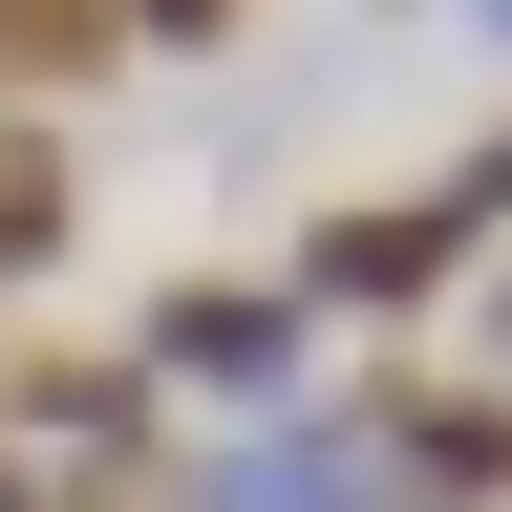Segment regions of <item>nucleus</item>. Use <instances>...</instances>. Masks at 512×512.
Listing matches in <instances>:
<instances>
[{
    "label": "nucleus",
    "mask_w": 512,
    "mask_h": 512,
    "mask_svg": "<svg viewBox=\"0 0 512 512\" xmlns=\"http://www.w3.org/2000/svg\"><path fill=\"white\" fill-rule=\"evenodd\" d=\"M299 320H320L299 278H171L128 363H150V384H192V406H278V384H299Z\"/></svg>",
    "instance_id": "2"
},
{
    "label": "nucleus",
    "mask_w": 512,
    "mask_h": 512,
    "mask_svg": "<svg viewBox=\"0 0 512 512\" xmlns=\"http://www.w3.org/2000/svg\"><path fill=\"white\" fill-rule=\"evenodd\" d=\"M491 235H512V128H491L470 171H427L406 214H320V256H299V299H363V320H406V299H448V278H470Z\"/></svg>",
    "instance_id": "1"
},
{
    "label": "nucleus",
    "mask_w": 512,
    "mask_h": 512,
    "mask_svg": "<svg viewBox=\"0 0 512 512\" xmlns=\"http://www.w3.org/2000/svg\"><path fill=\"white\" fill-rule=\"evenodd\" d=\"M384 491L406 512H512V384H384Z\"/></svg>",
    "instance_id": "3"
},
{
    "label": "nucleus",
    "mask_w": 512,
    "mask_h": 512,
    "mask_svg": "<svg viewBox=\"0 0 512 512\" xmlns=\"http://www.w3.org/2000/svg\"><path fill=\"white\" fill-rule=\"evenodd\" d=\"M128 43V0H0V86H86Z\"/></svg>",
    "instance_id": "5"
},
{
    "label": "nucleus",
    "mask_w": 512,
    "mask_h": 512,
    "mask_svg": "<svg viewBox=\"0 0 512 512\" xmlns=\"http://www.w3.org/2000/svg\"><path fill=\"white\" fill-rule=\"evenodd\" d=\"M150 406H171V384L150 363H22V448H64V470H128V448H150Z\"/></svg>",
    "instance_id": "4"
},
{
    "label": "nucleus",
    "mask_w": 512,
    "mask_h": 512,
    "mask_svg": "<svg viewBox=\"0 0 512 512\" xmlns=\"http://www.w3.org/2000/svg\"><path fill=\"white\" fill-rule=\"evenodd\" d=\"M491 342H512V278H491Z\"/></svg>",
    "instance_id": "10"
},
{
    "label": "nucleus",
    "mask_w": 512,
    "mask_h": 512,
    "mask_svg": "<svg viewBox=\"0 0 512 512\" xmlns=\"http://www.w3.org/2000/svg\"><path fill=\"white\" fill-rule=\"evenodd\" d=\"M470 22H491V43H512V0H470Z\"/></svg>",
    "instance_id": "9"
},
{
    "label": "nucleus",
    "mask_w": 512,
    "mask_h": 512,
    "mask_svg": "<svg viewBox=\"0 0 512 512\" xmlns=\"http://www.w3.org/2000/svg\"><path fill=\"white\" fill-rule=\"evenodd\" d=\"M22 256H64V150H0V278Z\"/></svg>",
    "instance_id": "6"
},
{
    "label": "nucleus",
    "mask_w": 512,
    "mask_h": 512,
    "mask_svg": "<svg viewBox=\"0 0 512 512\" xmlns=\"http://www.w3.org/2000/svg\"><path fill=\"white\" fill-rule=\"evenodd\" d=\"M256 0H128V43H235Z\"/></svg>",
    "instance_id": "7"
},
{
    "label": "nucleus",
    "mask_w": 512,
    "mask_h": 512,
    "mask_svg": "<svg viewBox=\"0 0 512 512\" xmlns=\"http://www.w3.org/2000/svg\"><path fill=\"white\" fill-rule=\"evenodd\" d=\"M22 491H43V448H0V512H22Z\"/></svg>",
    "instance_id": "8"
}]
</instances>
